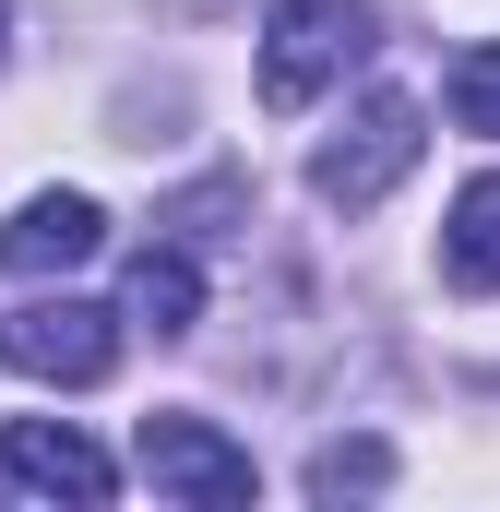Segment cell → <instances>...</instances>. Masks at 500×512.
Listing matches in <instances>:
<instances>
[{"label": "cell", "instance_id": "1", "mask_svg": "<svg viewBox=\"0 0 500 512\" xmlns=\"http://www.w3.org/2000/svg\"><path fill=\"white\" fill-rule=\"evenodd\" d=\"M370 60V0H262V108H322Z\"/></svg>", "mask_w": 500, "mask_h": 512}, {"label": "cell", "instance_id": "2", "mask_svg": "<svg viewBox=\"0 0 500 512\" xmlns=\"http://www.w3.org/2000/svg\"><path fill=\"white\" fill-rule=\"evenodd\" d=\"M417 143H429V108L381 84V96H370V108H358L346 131H322V143H310V191H322L334 215H370L381 191L417 167Z\"/></svg>", "mask_w": 500, "mask_h": 512}, {"label": "cell", "instance_id": "3", "mask_svg": "<svg viewBox=\"0 0 500 512\" xmlns=\"http://www.w3.org/2000/svg\"><path fill=\"white\" fill-rule=\"evenodd\" d=\"M131 465H143L167 501H203V512H250V501H262V465H250L215 417H191V405L143 417V429H131Z\"/></svg>", "mask_w": 500, "mask_h": 512}, {"label": "cell", "instance_id": "4", "mask_svg": "<svg viewBox=\"0 0 500 512\" xmlns=\"http://www.w3.org/2000/svg\"><path fill=\"white\" fill-rule=\"evenodd\" d=\"M120 322L131 310H108V298H36L24 322H0V358L24 370V382H60V393H96L108 370H120Z\"/></svg>", "mask_w": 500, "mask_h": 512}, {"label": "cell", "instance_id": "5", "mask_svg": "<svg viewBox=\"0 0 500 512\" xmlns=\"http://www.w3.org/2000/svg\"><path fill=\"white\" fill-rule=\"evenodd\" d=\"M96 251H108L96 191H36V203L0 215V274H24V286H48V274H72V262H96Z\"/></svg>", "mask_w": 500, "mask_h": 512}, {"label": "cell", "instance_id": "6", "mask_svg": "<svg viewBox=\"0 0 500 512\" xmlns=\"http://www.w3.org/2000/svg\"><path fill=\"white\" fill-rule=\"evenodd\" d=\"M0 465H12V489H36V501H84V512L120 489V465H108L72 417H12V429H0Z\"/></svg>", "mask_w": 500, "mask_h": 512}, {"label": "cell", "instance_id": "7", "mask_svg": "<svg viewBox=\"0 0 500 512\" xmlns=\"http://www.w3.org/2000/svg\"><path fill=\"white\" fill-rule=\"evenodd\" d=\"M441 286L500 298V167H477V179L453 191V215H441Z\"/></svg>", "mask_w": 500, "mask_h": 512}, {"label": "cell", "instance_id": "8", "mask_svg": "<svg viewBox=\"0 0 500 512\" xmlns=\"http://www.w3.org/2000/svg\"><path fill=\"white\" fill-rule=\"evenodd\" d=\"M131 334H155V346L203 334V262H191V239H167V251L131 262Z\"/></svg>", "mask_w": 500, "mask_h": 512}, {"label": "cell", "instance_id": "9", "mask_svg": "<svg viewBox=\"0 0 500 512\" xmlns=\"http://www.w3.org/2000/svg\"><path fill=\"white\" fill-rule=\"evenodd\" d=\"M381 477H393L381 441H322L310 453V501H346V489H381Z\"/></svg>", "mask_w": 500, "mask_h": 512}, {"label": "cell", "instance_id": "10", "mask_svg": "<svg viewBox=\"0 0 500 512\" xmlns=\"http://www.w3.org/2000/svg\"><path fill=\"white\" fill-rule=\"evenodd\" d=\"M453 120H465V131H489V143H500V36L453 60Z\"/></svg>", "mask_w": 500, "mask_h": 512}, {"label": "cell", "instance_id": "11", "mask_svg": "<svg viewBox=\"0 0 500 512\" xmlns=\"http://www.w3.org/2000/svg\"><path fill=\"white\" fill-rule=\"evenodd\" d=\"M0 60H12V0H0Z\"/></svg>", "mask_w": 500, "mask_h": 512}, {"label": "cell", "instance_id": "12", "mask_svg": "<svg viewBox=\"0 0 500 512\" xmlns=\"http://www.w3.org/2000/svg\"><path fill=\"white\" fill-rule=\"evenodd\" d=\"M0 489H12V465H0Z\"/></svg>", "mask_w": 500, "mask_h": 512}]
</instances>
